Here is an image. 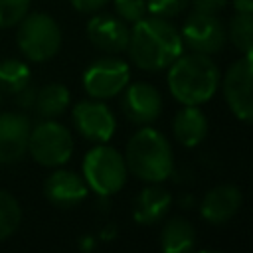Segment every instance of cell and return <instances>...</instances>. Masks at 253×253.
<instances>
[{"label": "cell", "instance_id": "1", "mask_svg": "<svg viewBox=\"0 0 253 253\" xmlns=\"http://www.w3.org/2000/svg\"><path fill=\"white\" fill-rule=\"evenodd\" d=\"M184 49L180 30L168 22V18L144 16L132 24L128 36V57L130 61L144 71L166 69Z\"/></svg>", "mask_w": 253, "mask_h": 253}, {"label": "cell", "instance_id": "2", "mask_svg": "<svg viewBox=\"0 0 253 253\" xmlns=\"http://www.w3.org/2000/svg\"><path fill=\"white\" fill-rule=\"evenodd\" d=\"M168 89L180 105H204L219 89L221 73L211 55L188 53L178 55L168 67Z\"/></svg>", "mask_w": 253, "mask_h": 253}, {"label": "cell", "instance_id": "3", "mask_svg": "<svg viewBox=\"0 0 253 253\" xmlns=\"http://www.w3.org/2000/svg\"><path fill=\"white\" fill-rule=\"evenodd\" d=\"M123 156L128 174L146 184H160L174 172V154L168 138L146 125L128 138Z\"/></svg>", "mask_w": 253, "mask_h": 253}, {"label": "cell", "instance_id": "4", "mask_svg": "<svg viewBox=\"0 0 253 253\" xmlns=\"http://www.w3.org/2000/svg\"><path fill=\"white\" fill-rule=\"evenodd\" d=\"M83 180L87 182L89 190H93L101 198H109L117 192H121L126 184V164L125 156L105 144L99 142L95 144L83 158Z\"/></svg>", "mask_w": 253, "mask_h": 253}, {"label": "cell", "instance_id": "5", "mask_svg": "<svg viewBox=\"0 0 253 253\" xmlns=\"http://www.w3.org/2000/svg\"><path fill=\"white\" fill-rule=\"evenodd\" d=\"M16 42L26 59L43 63L51 59L61 47V28L45 12L26 14L18 22Z\"/></svg>", "mask_w": 253, "mask_h": 253}, {"label": "cell", "instance_id": "6", "mask_svg": "<svg viewBox=\"0 0 253 253\" xmlns=\"http://www.w3.org/2000/svg\"><path fill=\"white\" fill-rule=\"evenodd\" d=\"M28 152L38 164L45 168L63 166L73 154L71 130L55 119H43L30 130Z\"/></svg>", "mask_w": 253, "mask_h": 253}, {"label": "cell", "instance_id": "7", "mask_svg": "<svg viewBox=\"0 0 253 253\" xmlns=\"http://www.w3.org/2000/svg\"><path fill=\"white\" fill-rule=\"evenodd\" d=\"M219 83L229 111L239 121L253 125V53L235 59Z\"/></svg>", "mask_w": 253, "mask_h": 253}, {"label": "cell", "instance_id": "8", "mask_svg": "<svg viewBox=\"0 0 253 253\" xmlns=\"http://www.w3.org/2000/svg\"><path fill=\"white\" fill-rule=\"evenodd\" d=\"M130 81V67L115 55L95 59L83 71V89L91 99H113L123 93Z\"/></svg>", "mask_w": 253, "mask_h": 253}, {"label": "cell", "instance_id": "9", "mask_svg": "<svg viewBox=\"0 0 253 253\" xmlns=\"http://www.w3.org/2000/svg\"><path fill=\"white\" fill-rule=\"evenodd\" d=\"M184 47H190V51L213 55L223 49L227 42V30L225 24L217 18V14H202L192 12L180 30Z\"/></svg>", "mask_w": 253, "mask_h": 253}, {"label": "cell", "instance_id": "10", "mask_svg": "<svg viewBox=\"0 0 253 253\" xmlns=\"http://www.w3.org/2000/svg\"><path fill=\"white\" fill-rule=\"evenodd\" d=\"M75 130L91 142H107L113 138L117 121L111 109L101 99L79 101L71 111Z\"/></svg>", "mask_w": 253, "mask_h": 253}, {"label": "cell", "instance_id": "11", "mask_svg": "<svg viewBox=\"0 0 253 253\" xmlns=\"http://www.w3.org/2000/svg\"><path fill=\"white\" fill-rule=\"evenodd\" d=\"M121 95H123L121 97V109H123L125 117L134 125H140V126L150 125L162 113L160 91L146 81L128 83Z\"/></svg>", "mask_w": 253, "mask_h": 253}, {"label": "cell", "instance_id": "12", "mask_svg": "<svg viewBox=\"0 0 253 253\" xmlns=\"http://www.w3.org/2000/svg\"><path fill=\"white\" fill-rule=\"evenodd\" d=\"M32 123L18 111L0 113V164H14L28 154Z\"/></svg>", "mask_w": 253, "mask_h": 253}, {"label": "cell", "instance_id": "13", "mask_svg": "<svg viewBox=\"0 0 253 253\" xmlns=\"http://www.w3.org/2000/svg\"><path fill=\"white\" fill-rule=\"evenodd\" d=\"M128 36H130V30H128L126 22L121 20L119 16L95 12V16H91V20L87 22L89 42L97 49H101L109 55H117V53L126 51Z\"/></svg>", "mask_w": 253, "mask_h": 253}, {"label": "cell", "instance_id": "14", "mask_svg": "<svg viewBox=\"0 0 253 253\" xmlns=\"http://www.w3.org/2000/svg\"><path fill=\"white\" fill-rule=\"evenodd\" d=\"M87 182L73 170H55L43 182V196L55 208H73L81 204L87 198Z\"/></svg>", "mask_w": 253, "mask_h": 253}, {"label": "cell", "instance_id": "15", "mask_svg": "<svg viewBox=\"0 0 253 253\" xmlns=\"http://www.w3.org/2000/svg\"><path fill=\"white\" fill-rule=\"evenodd\" d=\"M241 208V192L233 184H221L206 192L200 202V215L211 225L227 223Z\"/></svg>", "mask_w": 253, "mask_h": 253}, {"label": "cell", "instance_id": "16", "mask_svg": "<svg viewBox=\"0 0 253 253\" xmlns=\"http://www.w3.org/2000/svg\"><path fill=\"white\" fill-rule=\"evenodd\" d=\"M170 206L172 194L158 184H150L136 194L132 204V217L140 225H152L168 213Z\"/></svg>", "mask_w": 253, "mask_h": 253}, {"label": "cell", "instance_id": "17", "mask_svg": "<svg viewBox=\"0 0 253 253\" xmlns=\"http://www.w3.org/2000/svg\"><path fill=\"white\" fill-rule=\"evenodd\" d=\"M172 132L182 146H198L208 134V117L200 105H182L172 119Z\"/></svg>", "mask_w": 253, "mask_h": 253}, {"label": "cell", "instance_id": "18", "mask_svg": "<svg viewBox=\"0 0 253 253\" xmlns=\"http://www.w3.org/2000/svg\"><path fill=\"white\" fill-rule=\"evenodd\" d=\"M196 247V229L194 225L182 217H170L160 231V249L164 253H184Z\"/></svg>", "mask_w": 253, "mask_h": 253}, {"label": "cell", "instance_id": "19", "mask_svg": "<svg viewBox=\"0 0 253 253\" xmlns=\"http://www.w3.org/2000/svg\"><path fill=\"white\" fill-rule=\"evenodd\" d=\"M69 89L61 83H47L42 89L36 91V103L34 109L43 119H55L63 115L69 107Z\"/></svg>", "mask_w": 253, "mask_h": 253}, {"label": "cell", "instance_id": "20", "mask_svg": "<svg viewBox=\"0 0 253 253\" xmlns=\"http://www.w3.org/2000/svg\"><path fill=\"white\" fill-rule=\"evenodd\" d=\"M30 77H32V71L28 63H24L22 59L10 57L0 61V91L16 95L26 85H30Z\"/></svg>", "mask_w": 253, "mask_h": 253}, {"label": "cell", "instance_id": "21", "mask_svg": "<svg viewBox=\"0 0 253 253\" xmlns=\"http://www.w3.org/2000/svg\"><path fill=\"white\" fill-rule=\"evenodd\" d=\"M225 30L227 40L239 53H253V14L235 12Z\"/></svg>", "mask_w": 253, "mask_h": 253}, {"label": "cell", "instance_id": "22", "mask_svg": "<svg viewBox=\"0 0 253 253\" xmlns=\"http://www.w3.org/2000/svg\"><path fill=\"white\" fill-rule=\"evenodd\" d=\"M22 223L20 202L6 190H0V241L12 237Z\"/></svg>", "mask_w": 253, "mask_h": 253}, {"label": "cell", "instance_id": "23", "mask_svg": "<svg viewBox=\"0 0 253 253\" xmlns=\"http://www.w3.org/2000/svg\"><path fill=\"white\" fill-rule=\"evenodd\" d=\"M32 0H0V28H14L30 12Z\"/></svg>", "mask_w": 253, "mask_h": 253}, {"label": "cell", "instance_id": "24", "mask_svg": "<svg viewBox=\"0 0 253 253\" xmlns=\"http://www.w3.org/2000/svg\"><path fill=\"white\" fill-rule=\"evenodd\" d=\"M190 6V0H146V12L158 18L180 16Z\"/></svg>", "mask_w": 253, "mask_h": 253}, {"label": "cell", "instance_id": "25", "mask_svg": "<svg viewBox=\"0 0 253 253\" xmlns=\"http://www.w3.org/2000/svg\"><path fill=\"white\" fill-rule=\"evenodd\" d=\"M115 12L126 24H136L146 16V0H113Z\"/></svg>", "mask_w": 253, "mask_h": 253}, {"label": "cell", "instance_id": "26", "mask_svg": "<svg viewBox=\"0 0 253 253\" xmlns=\"http://www.w3.org/2000/svg\"><path fill=\"white\" fill-rule=\"evenodd\" d=\"M194 12H202V14H219L225 6L227 0H190Z\"/></svg>", "mask_w": 253, "mask_h": 253}, {"label": "cell", "instance_id": "27", "mask_svg": "<svg viewBox=\"0 0 253 253\" xmlns=\"http://www.w3.org/2000/svg\"><path fill=\"white\" fill-rule=\"evenodd\" d=\"M69 2L81 14H95V12L103 10L111 0H69Z\"/></svg>", "mask_w": 253, "mask_h": 253}, {"label": "cell", "instance_id": "28", "mask_svg": "<svg viewBox=\"0 0 253 253\" xmlns=\"http://www.w3.org/2000/svg\"><path fill=\"white\" fill-rule=\"evenodd\" d=\"M36 91L32 85H26L22 91L16 93V103L20 109H34V103H36Z\"/></svg>", "mask_w": 253, "mask_h": 253}, {"label": "cell", "instance_id": "29", "mask_svg": "<svg viewBox=\"0 0 253 253\" xmlns=\"http://www.w3.org/2000/svg\"><path fill=\"white\" fill-rule=\"evenodd\" d=\"M235 12H247L253 14V0H231Z\"/></svg>", "mask_w": 253, "mask_h": 253}, {"label": "cell", "instance_id": "30", "mask_svg": "<svg viewBox=\"0 0 253 253\" xmlns=\"http://www.w3.org/2000/svg\"><path fill=\"white\" fill-rule=\"evenodd\" d=\"M79 247H81L83 251H91V249L95 247V237H93V235H83L81 241H79Z\"/></svg>", "mask_w": 253, "mask_h": 253}, {"label": "cell", "instance_id": "31", "mask_svg": "<svg viewBox=\"0 0 253 253\" xmlns=\"http://www.w3.org/2000/svg\"><path fill=\"white\" fill-rule=\"evenodd\" d=\"M115 233H117L115 225H109V227H105V229H103L101 237H103V239H113V237H115Z\"/></svg>", "mask_w": 253, "mask_h": 253}, {"label": "cell", "instance_id": "32", "mask_svg": "<svg viewBox=\"0 0 253 253\" xmlns=\"http://www.w3.org/2000/svg\"><path fill=\"white\" fill-rule=\"evenodd\" d=\"M0 93H2V91H0ZM0 101H2V97H0Z\"/></svg>", "mask_w": 253, "mask_h": 253}]
</instances>
